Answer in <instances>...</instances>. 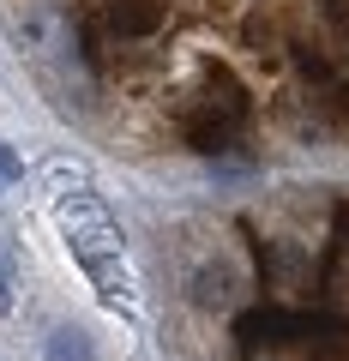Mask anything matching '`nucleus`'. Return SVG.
Masks as SVG:
<instances>
[{
  "mask_svg": "<svg viewBox=\"0 0 349 361\" xmlns=\"http://www.w3.org/2000/svg\"><path fill=\"white\" fill-rule=\"evenodd\" d=\"M18 175H25V163H18V151H13V145H0V187H13Z\"/></svg>",
  "mask_w": 349,
  "mask_h": 361,
  "instance_id": "423d86ee",
  "label": "nucleus"
},
{
  "mask_svg": "<svg viewBox=\"0 0 349 361\" xmlns=\"http://www.w3.org/2000/svg\"><path fill=\"white\" fill-rule=\"evenodd\" d=\"M313 6H319L331 25H349V0H313Z\"/></svg>",
  "mask_w": 349,
  "mask_h": 361,
  "instance_id": "0eeeda50",
  "label": "nucleus"
},
{
  "mask_svg": "<svg viewBox=\"0 0 349 361\" xmlns=\"http://www.w3.org/2000/svg\"><path fill=\"white\" fill-rule=\"evenodd\" d=\"M54 223H61L73 259L85 265V277L97 283V295L115 301V307H133L139 283H133V265H127V241H121V223L103 211L97 193H66L54 205Z\"/></svg>",
  "mask_w": 349,
  "mask_h": 361,
  "instance_id": "f257e3e1",
  "label": "nucleus"
},
{
  "mask_svg": "<svg viewBox=\"0 0 349 361\" xmlns=\"http://www.w3.org/2000/svg\"><path fill=\"white\" fill-rule=\"evenodd\" d=\"M163 0H109V13H103V25L115 30V37H127V42H139V37H151V30H163Z\"/></svg>",
  "mask_w": 349,
  "mask_h": 361,
  "instance_id": "20e7f679",
  "label": "nucleus"
},
{
  "mask_svg": "<svg viewBox=\"0 0 349 361\" xmlns=\"http://www.w3.org/2000/svg\"><path fill=\"white\" fill-rule=\"evenodd\" d=\"M42 355L49 361H97V349H91V337L78 331V325H54V331L42 337Z\"/></svg>",
  "mask_w": 349,
  "mask_h": 361,
  "instance_id": "39448f33",
  "label": "nucleus"
},
{
  "mask_svg": "<svg viewBox=\"0 0 349 361\" xmlns=\"http://www.w3.org/2000/svg\"><path fill=\"white\" fill-rule=\"evenodd\" d=\"M187 295H193V307H199V313H229L235 301H241V271H235L229 259H211V265H199V271H193Z\"/></svg>",
  "mask_w": 349,
  "mask_h": 361,
  "instance_id": "7ed1b4c3",
  "label": "nucleus"
},
{
  "mask_svg": "<svg viewBox=\"0 0 349 361\" xmlns=\"http://www.w3.org/2000/svg\"><path fill=\"white\" fill-rule=\"evenodd\" d=\"M301 331H307V313H295V307H253L235 325L241 349H277V343H295Z\"/></svg>",
  "mask_w": 349,
  "mask_h": 361,
  "instance_id": "f03ea898",
  "label": "nucleus"
},
{
  "mask_svg": "<svg viewBox=\"0 0 349 361\" xmlns=\"http://www.w3.org/2000/svg\"><path fill=\"white\" fill-rule=\"evenodd\" d=\"M0 295H6V259H0Z\"/></svg>",
  "mask_w": 349,
  "mask_h": 361,
  "instance_id": "6e6552de",
  "label": "nucleus"
}]
</instances>
